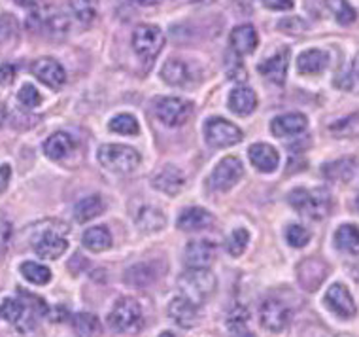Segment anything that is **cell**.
<instances>
[{
    "label": "cell",
    "mask_w": 359,
    "mask_h": 337,
    "mask_svg": "<svg viewBox=\"0 0 359 337\" xmlns=\"http://www.w3.org/2000/svg\"><path fill=\"white\" fill-rule=\"evenodd\" d=\"M31 244L43 260H57L69 249V225L59 220H46L34 231Z\"/></svg>",
    "instance_id": "6da1fadb"
},
{
    "label": "cell",
    "mask_w": 359,
    "mask_h": 337,
    "mask_svg": "<svg viewBox=\"0 0 359 337\" xmlns=\"http://www.w3.org/2000/svg\"><path fill=\"white\" fill-rule=\"evenodd\" d=\"M290 205L303 216H309L312 220H322L329 216L333 199L325 187H314V190H304V187H295L287 194Z\"/></svg>",
    "instance_id": "7a4b0ae2"
},
{
    "label": "cell",
    "mask_w": 359,
    "mask_h": 337,
    "mask_svg": "<svg viewBox=\"0 0 359 337\" xmlns=\"http://www.w3.org/2000/svg\"><path fill=\"white\" fill-rule=\"evenodd\" d=\"M216 277L212 273L210 269H187L186 273H182L178 279V286L184 293V298L195 303V305H201L203 301H206L210 298L214 290H216Z\"/></svg>",
    "instance_id": "3957f363"
},
{
    "label": "cell",
    "mask_w": 359,
    "mask_h": 337,
    "mask_svg": "<svg viewBox=\"0 0 359 337\" xmlns=\"http://www.w3.org/2000/svg\"><path fill=\"white\" fill-rule=\"evenodd\" d=\"M97 157L106 171L116 175H129L142 161L140 154L125 144H102L97 152Z\"/></svg>",
    "instance_id": "277c9868"
},
{
    "label": "cell",
    "mask_w": 359,
    "mask_h": 337,
    "mask_svg": "<svg viewBox=\"0 0 359 337\" xmlns=\"http://www.w3.org/2000/svg\"><path fill=\"white\" fill-rule=\"evenodd\" d=\"M163 48H165V34L159 27L144 23L133 32V50L146 65L154 62Z\"/></svg>",
    "instance_id": "5b68a950"
},
{
    "label": "cell",
    "mask_w": 359,
    "mask_h": 337,
    "mask_svg": "<svg viewBox=\"0 0 359 337\" xmlns=\"http://www.w3.org/2000/svg\"><path fill=\"white\" fill-rule=\"evenodd\" d=\"M142 320V309L135 298H121L116 301L108 315V324L114 331H133L137 330Z\"/></svg>",
    "instance_id": "8992f818"
},
{
    "label": "cell",
    "mask_w": 359,
    "mask_h": 337,
    "mask_svg": "<svg viewBox=\"0 0 359 337\" xmlns=\"http://www.w3.org/2000/svg\"><path fill=\"white\" fill-rule=\"evenodd\" d=\"M193 103L180 97H161L155 100V116L167 127H180L191 118Z\"/></svg>",
    "instance_id": "52a82bcc"
},
{
    "label": "cell",
    "mask_w": 359,
    "mask_h": 337,
    "mask_svg": "<svg viewBox=\"0 0 359 337\" xmlns=\"http://www.w3.org/2000/svg\"><path fill=\"white\" fill-rule=\"evenodd\" d=\"M244 175V167H242L241 159L236 156L223 157L222 161L217 163L216 168L212 171L208 184L214 192H229L231 187H235Z\"/></svg>",
    "instance_id": "ba28073f"
},
{
    "label": "cell",
    "mask_w": 359,
    "mask_h": 337,
    "mask_svg": "<svg viewBox=\"0 0 359 337\" xmlns=\"http://www.w3.org/2000/svg\"><path fill=\"white\" fill-rule=\"evenodd\" d=\"M205 138L212 148H229L242 140V131L229 119L210 118L205 124Z\"/></svg>",
    "instance_id": "9c48e42d"
},
{
    "label": "cell",
    "mask_w": 359,
    "mask_h": 337,
    "mask_svg": "<svg viewBox=\"0 0 359 337\" xmlns=\"http://www.w3.org/2000/svg\"><path fill=\"white\" fill-rule=\"evenodd\" d=\"M161 78L172 88H191L201 80V72L195 65L182 59H168L161 69Z\"/></svg>",
    "instance_id": "30bf717a"
},
{
    "label": "cell",
    "mask_w": 359,
    "mask_h": 337,
    "mask_svg": "<svg viewBox=\"0 0 359 337\" xmlns=\"http://www.w3.org/2000/svg\"><path fill=\"white\" fill-rule=\"evenodd\" d=\"M297 277L306 292H316L329 277V265L320 258H306L299 263Z\"/></svg>",
    "instance_id": "8fae6325"
},
{
    "label": "cell",
    "mask_w": 359,
    "mask_h": 337,
    "mask_svg": "<svg viewBox=\"0 0 359 337\" xmlns=\"http://www.w3.org/2000/svg\"><path fill=\"white\" fill-rule=\"evenodd\" d=\"M32 74L36 76L38 80L46 84L48 88L59 89L65 86L67 81V72L62 69V65L53 57H42L32 62Z\"/></svg>",
    "instance_id": "7c38bea8"
},
{
    "label": "cell",
    "mask_w": 359,
    "mask_h": 337,
    "mask_svg": "<svg viewBox=\"0 0 359 337\" xmlns=\"http://www.w3.org/2000/svg\"><path fill=\"white\" fill-rule=\"evenodd\" d=\"M325 305L341 319H352L358 312V307H355V301H353L350 290L339 282L329 286V290L325 292Z\"/></svg>",
    "instance_id": "4fadbf2b"
},
{
    "label": "cell",
    "mask_w": 359,
    "mask_h": 337,
    "mask_svg": "<svg viewBox=\"0 0 359 337\" xmlns=\"http://www.w3.org/2000/svg\"><path fill=\"white\" fill-rule=\"evenodd\" d=\"M261 326L269 331H282L290 324V311L278 300H265L259 309Z\"/></svg>",
    "instance_id": "5bb4252c"
},
{
    "label": "cell",
    "mask_w": 359,
    "mask_h": 337,
    "mask_svg": "<svg viewBox=\"0 0 359 337\" xmlns=\"http://www.w3.org/2000/svg\"><path fill=\"white\" fill-rule=\"evenodd\" d=\"M32 27L34 31H43L51 38H62L70 29V23L65 19V15L59 12L46 13V12H34L29 15V27Z\"/></svg>",
    "instance_id": "9a60e30c"
},
{
    "label": "cell",
    "mask_w": 359,
    "mask_h": 337,
    "mask_svg": "<svg viewBox=\"0 0 359 337\" xmlns=\"http://www.w3.org/2000/svg\"><path fill=\"white\" fill-rule=\"evenodd\" d=\"M214 258H216V244L212 241H205V239L187 243L186 252H184L186 265L191 269L210 267Z\"/></svg>",
    "instance_id": "2e32d148"
},
{
    "label": "cell",
    "mask_w": 359,
    "mask_h": 337,
    "mask_svg": "<svg viewBox=\"0 0 359 337\" xmlns=\"http://www.w3.org/2000/svg\"><path fill=\"white\" fill-rule=\"evenodd\" d=\"M287 67H290V50L284 48V50L276 51L273 57H269L265 62H261L257 70L273 84L282 86L287 76Z\"/></svg>",
    "instance_id": "e0dca14e"
},
{
    "label": "cell",
    "mask_w": 359,
    "mask_h": 337,
    "mask_svg": "<svg viewBox=\"0 0 359 337\" xmlns=\"http://www.w3.org/2000/svg\"><path fill=\"white\" fill-rule=\"evenodd\" d=\"M250 161L257 171L261 173H274L280 165V156L276 148H273L271 144H252L248 150Z\"/></svg>",
    "instance_id": "ac0fdd59"
},
{
    "label": "cell",
    "mask_w": 359,
    "mask_h": 337,
    "mask_svg": "<svg viewBox=\"0 0 359 337\" xmlns=\"http://www.w3.org/2000/svg\"><path fill=\"white\" fill-rule=\"evenodd\" d=\"M184 173L180 171L178 167H174V165H167V167H163L157 175L154 176V184L155 190H159L163 194L167 195H176L182 192V187H184Z\"/></svg>",
    "instance_id": "d6986e66"
},
{
    "label": "cell",
    "mask_w": 359,
    "mask_h": 337,
    "mask_svg": "<svg viewBox=\"0 0 359 337\" xmlns=\"http://www.w3.org/2000/svg\"><path fill=\"white\" fill-rule=\"evenodd\" d=\"M229 42L236 55H250L259 44V37L252 25H238L231 32Z\"/></svg>",
    "instance_id": "ffe728a7"
},
{
    "label": "cell",
    "mask_w": 359,
    "mask_h": 337,
    "mask_svg": "<svg viewBox=\"0 0 359 337\" xmlns=\"http://www.w3.org/2000/svg\"><path fill=\"white\" fill-rule=\"evenodd\" d=\"M306 125H309V119L303 114H282V116L273 119L271 131L276 137H295V135H299V133H303L306 129Z\"/></svg>",
    "instance_id": "44dd1931"
},
{
    "label": "cell",
    "mask_w": 359,
    "mask_h": 337,
    "mask_svg": "<svg viewBox=\"0 0 359 337\" xmlns=\"http://www.w3.org/2000/svg\"><path fill=\"white\" fill-rule=\"evenodd\" d=\"M168 317L180 326V328H193L198 320L197 305L191 303L187 298H176L168 305Z\"/></svg>",
    "instance_id": "7402d4cb"
},
{
    "label": "cell",
    "mask_w": 359,
    "mask_h": 337,
    "mask_svg": "<svg viewBox=\"0 0 359 337\" xmlns=\"http://www.w3.org/2000/svg\"><path fill=\"white\" fill-rule=\"evenodd\" d=\"M329 55L322 50H304L297 57V70L304 76L322 74L327 69Z\"/></svg>",
    "instance_id": "603a6c76"
},
{
    "label": "cell",
    "mask_w": 359,
    "mask_h": 337,
    "mask_svg": "<svg viewBox=\"0 0 359 337\" xmlns=\"http://www.w3.org/2000/svg\"><path fill=\"white\" fill-rule=\"evenodd\" d=\"M214 218L212 214L201 206H191V209H186L182 211L178 218V230L182 231H198L205 230L208 225H212Z\"/></svg>",
    "instance_id": "cb8c5ba5"
},
{
    "label": "cell",
    "mask_w": 359,
    "mask_h": 337,
    "mask_svg": "<svg viewBox=\"0 0 359 337\" xmlns=\"http://www.w3.org/2000/svg\"><path fill=\"white\" fill-rule=\"evenodd\" d=\"M76 148V140L70 137L69 133H53L46 143H43V152L46 156L53 159V161H59L65 156H69L70 152Z\"/></svg>",
    "instance_id": "d4e9b609"
},
{
    "label": "cell",
    "mask_w": 359,
    "mask_h": 337,
    "mask_svg": "<svg viewBox=\"0 0 359 337\" xmlns=\"http://www.w3.org/2000/svg\"><path fill=\"white\" fill-rule=\"evenodd\" d=\"M227 103H229L231 112H235L236 116H250L257 107V95L254 93V89L241 86L231 91Z\"/></svg>",
    "instance_id": "484cf974"
},
{
    "label": "cell",
    "mask_w": 359,
    "mask_h": 337,
    "mask_svg": "<svg viewBox=\"0 0 359 337\" xmlns=\"http://www.w3.org/2000/svg\"><path fill=\"white\" fill-rule=\"evenodd\" d=\"M355 167H358L355 157H344L339 161L323 165V176L333 182H348L352 180L353 175H355Z\"/></svg>",
    "instance_id": "4316f807"
},
{
    "label": "cell",
    "mask_w": 359,
    "mask_h": 337,
    "mask_svg": "<svg viewBox=\"0 0 359 337\" xmlns=\"http://www.w3.org/2000/svg\"><path fill=\"white\" fill-rule=\"evenodd\" d=\"M83 246L91 252H104L111 246V235L106 225H95L83 233Z\"/></svg>",
    "instance_id": "83f0119b"
},
{
    "label": "cell",
    "mask_w": 359,
    "mask_h": 337,
    "mask_svg": "<svg viewBox=\"0 0 359 337\" xmlns=\"http://www.w3.org/2000/svg\"><path fill=\"white\" fill-rule=\"evenodd\" d=\"M102 213H104V201H102L100 195H89V197L81 199L74 206V218L80 224H86V222L97 218Z\"/></svg>",
    "instance_id": "f1b7e54d"
},
{
    "label": "cell",
    "mask_w": 359,
    "mask_h": 337,
    "mask_svg": "<svg viewBox=\"0 0 359 337\" xmlns=\"http://www.w3.org/2000/svg\"><path fill=\"white\" fill-rule=\"evenodd\" d=\"M137 225L146 233H155V231L163 230L167 225V218H165L163 211L155 209V206H142L138 211Z\"/></svg>",
    "instance_id": "f546056e"
},
{
    "label": "cell",
    "mask_w": 359,
    "mask_h": 337,
    "mask_svg": "<svg viewBox=\"0 0 359 337\" xmlns=\"http://www.w3.org/2000/svg\"><path fill=\"white\" fill-rule=\"evenodd\" d=\"M358 227L355 225H341L334 231V244L339 250H344L348 254H358Z\"/></svg>",
    "instance_id": "4dcf8cb0"
},
{
    "label": "cell",
    "mask_w": 359,
    "mask_h": 337,
    "mask_svg": "<svg viewBox=\"0 0 359 337\" xmlns=\"http://www.w3.org/2000/svg\"><path fill=\"white\" fill-rule=\"evenodd\" d=\"M21 275L25 277L27 281L36 284V286H43L51 281L50 267H46L42 263L36 262H25L21 265Z\"/></svg>",
    "instance_id": "1f68e13d"
},
{
    "label": "cell",
    "mask_w": 359,
    "mask_h": 337,
    "mask_svg": "<svg viewBox=\"0 0 359 337\" xmlns=\"http://www.w3.org/2000/svg\"><path fill=\"white\" fill-rule=\"evenodd\" d=\"M70 10L81 23H91L99 12V0H69Z\"/></svg>",
    "instance_id": "d6a6232c"
},
{
    "label": "cell",
    "mask_w": 359,
    "mask_h": 337,
    "mask_svg": "<svg viewBox=\"0 0 359 337\" xmlns=\"http://www.w3.org/2000/svg\"><path fill=\"white\" fill-rule=\"evenodd\" d=\"M72 326H74L76 333L81 337H95L99 336L100 331L99 319L95 315H89V312L76 315L74 320H72Z\"/></svg>",
    "instance_id": "836d02e7"
},
{
    "label": "cell",
    "mask_w": 359,
    "mask_h": 337,
    "mask_svg": "<svg viewBox=\"0 0 359 337\" xmlns=\"http://www.w3.org/2000/svg\"><path fill=\"white\" fill-rule=\"evenodd\" d=\"M108 127H110V131L119 133V135H138L140 131L137 118L130 114H119L116 118H111Z\"/></svg>",
    "instance_id": "e575fe53"
},
{
    "label": "cell",
    "mask_w": 359,
    "mask_h": 337,
    "mask_svg": "<svg viewBox=\"0 0 359 337\" xmlns=\"http://www.w3.org/2000/svg\"><path fill=\"white\" fill-rule=\"evenodd\" d=\"M327 6L331 8V12L334 13V18L342 25H350L358 19V12L350 6L348 0H327Z\"/></svg>",
    "instance_id": "d590c367"
},
{
    "label": "cell",
    "mask_w": 359,
    "mask_h": 337,
    "mask_svg": "<svg viewBox=\"0 0 359 337\" xmlns=\"http://www.w3.org/2000/svg\"><path fill=\"white\" fill-rule=\"evenodd\" d=\"M248 243H250V233L244 227H238V230H235L233 233L229 235V239H227V243H225V246H227V252H229L231 256H242L244 254V250L248 249Z\"/></svg>",
    "instance_id": "8d00e7d4"
},
{
    "label": "cell",
    "mask_w": 359,
    "mask_h": 337,
    "mask_svg": "<svg viewBox=\"0 0 359 337\" xmlns=\"http://www.w3.org/2000/svg\"><path fill=\"white\" fill-rule=\"evenodd\" d=\"M285 241L291 246H295V249H303V246H306L310 243V231L306 227H303V225L291 224L285 230Z\"/></svg>",
    "instance_id": "74e56055"
},
{
    "label": "cell",
    "mask_w": 359,
    "mask_h": 337,
    "mask_svg": "<svg viewBox=\"0 0 359 337\" xmlns=\"http://www.w3.org/2000/svg\"><path fill=\"white\" fill-rule=\"evenodd\" d=\"M23 315H25V305L18 300H4L0 307V317L12 324H18L19 320L23 319Z\"/></svg>",
    "instance_id": "f35d334b"
},
{
    "label": "cell",
    "mask_w": 359,
    "mask_h": 337,
    "mask_svg": "<svg viewBox=\"0 0 359 337\" xmlns=\"http://www.w3.org/2000/svg\"><path fill=\"white\" fill-rule=\"evenodd\" d=\"M248 311L244 307H235L231 311L229 319H227V326L229 330L235 333V336H241V333H246V324H248Z\"/></svg>",
    "instance_id": "ab89813d"
},
{
    "label": "cell",
    "mask_w": 359,
    "mask_h": 337,
    "mask_svg": "<svg viewBox=\"0 0 359 337\" xmlns=\"http://www.w3.org/2000/svg\"><path fill=\"white\" fill-rule=\"evenodd\" d=\"M155 279V273L154 271H149V265H135L133 269L127 271V279L125 281L130 282V284H137V286H144V284H148Z\"/></svg>",
    "instance_id": "60d3db41"
},
{
    "label": "cell",
    "mask_w": 359,
    "mask_h": 337,
    "mask_svg": "<svg viewBox=\"0 0 359 337\" xmlns=\"http://www.w3.org/2000/svg\"><path fill=\"white\" fill-rule=\"evenodd\" d=\"M18 100L25 108H36L38 105H40V100H42V97H40V93H38V89L34 88L32 84H25L23 88L19 89Z\"/></svg>",
    "instance_id": "b9f144b4"
},
{
    "label": "cell",
    "mask_w": 359,
    "mask_h": 337,
    "mask_svg": "<svg viewBox=\"0 0 359 337\" xmlns=\"http://www.w3.org/2000/svg\"><path fill=\"white\" fill-rule=\"evenodd\" d=\"M15 78V67H13L12 62H4V65H0V86H10Z\"/></svg>",
    "instance_id": "7bdbcfd3"
},
{
    "label": "cell",
    "mask_w": 359,
    "mask_h": 337,
    "mask_svg": "<svg viewBox=\"0 0 359 337\" xmlns=\"http://www.w3.org/2000/svg\"><path fill=\"white\" fill-rule=\"evenodd\" d=\"M263 6L269 10H276V12H284L295 6V0H263Z\"/></svg>",
    "instance_id": "ee69618b"
},
{
    "label": "cell",
    "mask_w": 359,
    "mask_h": 337,
    "mask_svg": "<svg viewBox=\"0 0 359 337\" xmlns=\"http://www.w3.org/2000/svg\"><path fill=\"white\" fill-rule=\"evenodd\" d=\"M10 178H12V167L10 165H0V194L6 192Z\"/></svg>",
    "instance_id": "f6af8a7d"
},
{
    "label": "cell",
    "mask_w": 359,
    "mask_h": 337,
    "mask_svg": "<svg viewBox=\"0 0 359 337\" xmlns=\"http://www.w3.org/2000/svg\"><path fill=\"white\" fill-rule=\"evenodd\" d=\"M10 235H12V225L8 222H0V250H4L10 243Z\"/></svg>",
    "instance_id": "bcb514c9"
},
{
    "label": "cell",
    "mask_w": 359,
    "mask_h": 337,
    "mask_svg": "<svg viewBox=\"0 0 359 337\" xmlns=\"http://www.w3.org/2000/svg\"><path fill=\"white\" fill-rule=\"evenodd\" d=\"M13 2H15V4H19V6L29 8V6H36L40 0H13Z\"/></svg>",
    "instance_id": "7dc6e473"
},
{
    "label": "cell",
    "mask_w": 359,
    "mask_h": 337,
    "mask_svg": "<svg viewBox=\"0 0 359 337\" xmlns=\"http://www.w3.org/2000/svg\"><path fill=\"white\" fill-rule=\"evenodd\" d=\"M137 4H140V6H155L159 0H135Z\"/></svg>",
    "instance_id": "c3c4849f"
},
{
    "label": "cell",
    "mask_w": 359,
    "mask_h": 337,
    "mask_svg": "<svg viewBox=\"0 0 359 337\" xmlns=\"http://www.w3.org/2000/svg\"><path fill=\"white\" fill-rule=\"evenodd\" d=\"M4 118H6V114H4V108L0 107V125L4 124Z\"/></svg>",
    "instance_id": "681fc988"
},
{
    "label": "cell",
    "mask_w": 359,
    "mask_h": 337,
    "mask_svg": "<svg viewBox=\"0 0 359 337\" xmlns=\"http://www.w3.org/2000/svg\"><path fill=\"white\" fill-rule=\"evenodd\" d=\"M159 337H174V333H170V331H163Z\"/></svg>",
    "instance_id": "f907efd6"
}]
</instances>
